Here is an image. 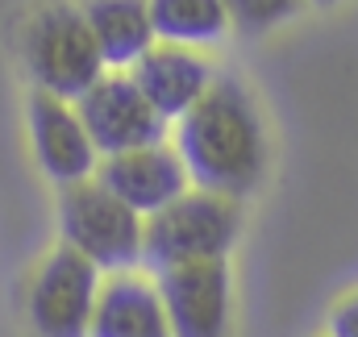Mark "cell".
Here are the masks:
<instances>
[{
    "label": "cell",
    "instance_id": "1",
    "mask_svg": "<svg viewBox=\"0 0 358 337\" xmlns=\"http://www.w3.org/2000/svg\"><path fill=\"white\" fill-rule=\"evenodd\" d=\"M176 150L192 187L246 200L263 187L271 163L267 125L242 80H213V87L176 121Z\"/></svg>",
    "mask_w": 358,
    "mask_h": 337
},
{
    "label": "cell",
    "instance_id": "2",
    "mask_svg": "<svg viewBox=\"0 0 358 337\" xmlns=\"http://www.w3.org/2000/svg\"><path fill=\"white\" fill-rule=\"evenodd\" d=\"M21 67L29 76L34 92L59 96L76 104L88 87L104 80V59L92 38V25L84 17V4L76 0H42L21 21Z\"/></svg>",
    "mask_w": 358,
    "mask_h": 337
},
{
    "label": "cell",
    "instance_id": "3",
    "mask_svg": "<svg viewBox=\"0 0 358 337\" xmlns=\"http://www.w3.org/2000/svg\"><path fill=\"white\" fill-rule=\"evenodd\" d=\"M55 221H59V242L84 254L100 275L138 271L146 262V217H138L125 200H117L96 175L84 183L59 187Z\"/></svg>",
    "mask_w": 358,
    "mask_h": 337
},
{
    "label": "cell",
    "instance_id": "4",
    "mask_svg": "<svg viewBox=\"0 0 358 337\" xmlns=\"http://www.w3.org/2000/svg\"><path fill=\"white\" fill-rule=\"evenodd\" d=\"M238 238H242V200L192 187L163 213L146 217V266L159 275L183 262L229 258Z\"/></svg>",
    "mask_w": 358,
    "mask_h": 337
},
{
    "label": "cell",
    "instance_id": "5",
    "mask_svg": "<svg viewBox=\"0 0 358 337\" xmlns=\"http://www.w3.org/2000/svg\"><path fill=\"white\" fill-rule=\"evenodd\" d=\"M104 275L71 246H55L38 258L25 283V317L38 337H88Z\"/></svg>",
    "mask_w": 358,
    "mask_h": 337
},
{
    "label": "cell",
    "instance_id": "6",
    "mask_svg": "<svg viewBox=\"0 0 358 337\" xmlns=\"http://www.w3.org/2000/svg\"><path fill=\"white\" fill-rule=\"evenodd\" d=\"M76 113L100 159L167 142L171 134V121L155 113V104L142 96L129 71H104V80L76 100Z\"/></svg>",
    "mask_w": 358,
    "mask_h": 337
},
{
    "label": "cell",
    "instance_id": "7",
    "mask_svg": "<svg viewBox=\"0 0 358 337\" xmlns=\"http://www.w3.org/2000/svg\"><path fill=\"white\" fill-rule=\"evenodd\" d=\"M171 337H234V271L229 258L183 262L155 275Z\"/></svg>",
    "mask_w": 358,
    "mask_h": 337
},
{
    "label": "cell",
    "instance_id": "8",
    "mask_svg": "<svg viewBox=\"0 0 358 337\" xmlns=\"http://www.w3.org/2000/svg\"><path fill=\"white\" fill-rule=\"evenodd\" d=\"M25 125H29V146L42 175L55 187H71L96 175L100 155L92 146L88 129L76 113V104L46 96V92H29L25 100Z\"/></svg>",
    "mask_w": 358,
    "mask_h": 337
},
{
    "label": "cell",
    "instance_id": "9",
    "mask_svg": "<svg viewBox=\"0 0 358 337\" xmlns=\"http://www.w3.org/2000/svg\"><path fill=\"white\" fill-rule=\"evenodd\" d=\"M96 179L117 200H125L138 217H155L167 204H176L183 192H192V175L179 159L176 142H155L142 150L108 155V159H100Z\"/></svg>",
    "mask_w": 358,
    "mask_h": 337
},
{
    "label": "cell",
    "instance_id": "10",
    "mask_svg": "<svg viewBox=\"0 0 358 337\" xmlns=\"http://www.w3.org/2000/svg\"><path fill=\"white\" fill-rule=\"evenodd\" d=\"M129 76H134V84L142 87V96L155 104V113L163 121H171V125L217 80L213 67H208V59H200L192 46H176V42H155L129 67Z\"/></svg>",
    "mask_w": 358,
    "mask_h": 337
},
{
    "label": "cell",
    "instance_id": "11",
    "mask_svg": "<svg viewBox=\"0 0 358 337\" xmlns=\"http://www.w3.org/2000/svg\"><path fill=\"white\" fill-rule=\"evenodd\" d=\"M88 337H171L159 283L142 271L104 275Z\"/></svg>",
    "mask_w": 358,
    "mask_h": 337
},
{
    "label": "cell",
    "instance_id": "12",
    "mask_svg": "<svg viewBox=\"0 0 358 337\" xmlns=\"http://www.w3.org/2000/svg\"><path fill=\"white\" fill-rule=\"evenodd\" d=\"M84 17L108 71H129L159 42L150 0H84Z\"/></svg>",
    "mask_w": 358,
    "mask_h": 337
},
{
    "label": "cell",
    "instance_id": "13",
    "mask_svg": "<svg viewBox=\"0 0 358 337\" xmlns=\"http://www.w3.org/2000/svg\"><path fill=\"white\" fill-rule=\"evenodd\" d=\"M150 21L159 42L176 46H213L229 34L225 0H150Z\"/></svg>",
    "mask_w": 358,
    "mask_h": 337
},
{
    "label": "cell",
    "instance_id": "14",
    "mask_svg": "<svg viewBox=\"0 0 358 337\" xmlns=\"http://www.w3.org/2000/svg\"><path fill=\"white\" fill-rule=\"evenodd\" d=\"M300 8H304V0H225L229 29H238L246 38H263L271 29H279Z\"/></svg>",
    "mask_w": 358,
    "mask_h": 337
},
{
    "label": "cell",
    "instance_id": "15",
    "mask_svg": "<svg viewBox=\"0 0 358 337\" xmlns=\"http://www.w3.org/2000/svg\"><path fill=\"white\" fill-rule=\"evenodd\" d=\"M325 337H358V287L334 300L325 317Z\"/></svg>",
    "mask_w": 358,
    "mask_h": 337
},
{
    "label": "cell",
    "instance_id": "16",
    "mask_svg": "<svg viewBox=\"0 0 358 337\" xmlns=\"http://www.w3.org/2000/svg\"><path fill=\"white\" fill-rule=\"evenodd\" d=\"M304 4H321L325 8V4H338V0H304Z\"/></svg>",
    "mask_w": 358,
    "mask_h": 337
}]
</instances>
